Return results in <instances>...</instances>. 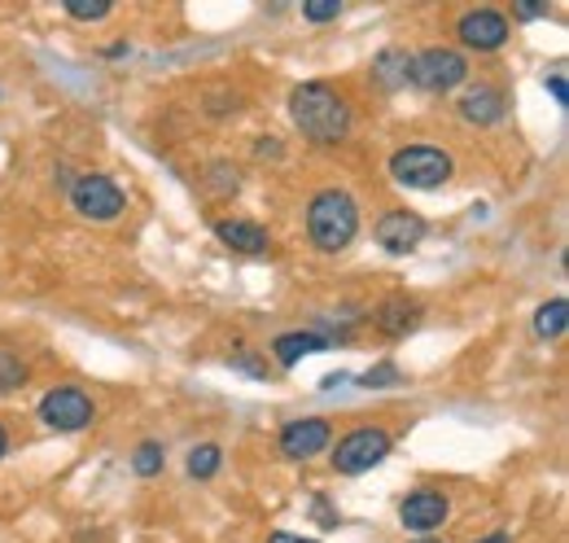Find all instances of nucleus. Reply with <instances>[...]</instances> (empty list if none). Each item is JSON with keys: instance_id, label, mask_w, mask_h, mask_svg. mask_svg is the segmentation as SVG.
Segmentation results:
<instances>
[{"instance_id": "nucleus-7", "label": "nucleus", "mask_w": 569, "mask_h": 543, "mask_svg": "<svg viewBox=\"0 0 569 543\" xmlns=\"http://www.w3.org/2000/svg\"><path fill=\"white\" fill-rule=\"evenodd\" d=\"M71 203L83 219H119L123 215V189L110 180V176H79L71 185Z\"/></svg>"}, {"instance_id": "nucleus-15", "label": "nucleus", "mask_w": 569, "mask_h": 543, "mask_svg": "<svg viewBox=\"0 0 569 543\" xmlns=\"http://www.w3.org/2000/svg\"><path fill=\"white\" fill-rule=\"evenodd\" d=\"M333 338L329 334H281V338L272 342V355L281 359V368H293L298 359H307V355H316V351H329Z\"/></svg>"}, {"instance_id": "nucleus-25", "label": "nucleus", "mask_w": 569, "mask_h": 543, "mask_svg": "<svg viewBox=\"0 0 569 543\" xmlns=\"http://www.w3.org/2000/svg\"><path fill=\"white\" fill-rule=\"evenodd\" d=\"M548 92L557 97V106H566V101H569V88H566V75H561V70L548 79Z\"/></svg>"}, {"instance_id": "nucleus-23", "label": "nucleus", "mask_w": 569, "mask_h": 543, "mask_svg": "<svg viewBox=\"0 0 569 543\" xmlns=\"http://www.w3.org/2000/svg\"><path fill=\"white\" fill-rule=\"evenodd\" d=\"M338 13H342L338 0H311V4H302V18H307V22H333Z\"/></svg>"}, {"instance_id": "nucleus-16", "label": "nucleus", "mask_w": 569, "mask_h": 543, "mask_svg": "<svg viewBox=\"0 0 569 543\" xmlns=\"http://www.w3.org/2000/svg\"><path fill=\"white\" fill-rule=\"evenodd\" d=\"M372 79H377L386 92L412 83V53H403V49H386V53H377V58H372Z\"/></svg>"}, {"instance_id": "nucleus-22", "label": "nucleus", "mask_w": 569, "mask_h": 543, "mask_svg": "<svg viewBox=\"0 0 569 543\" xmlns=\"http://www.w3.org/2000/svg\"><path fill=\"white\" fill-rule=\"evenodd\" d=\"M67 13L79 18V22H101L110 13V4L106 0H67Z\"/></svg>"}, {"instance_id": "nucleus-21", "label": "nucleus", "mask_w": 569, "mask_h": 543, "mask_svg": "<svg viewBox=\"0 0 569 543\" xmlns=\"http://www.w3.org/2000/svg\"><path fill=\"white\" fill-rule=\"evenodd\" d=\"M399 382H403V373L395 364H377L359 377V386H368V391H386V386H399Z\"/></svg>"}, {"instance_id": "nucleus-11", "label": "nucleus", "mask_w": 569, "mask_h": 543, "mask_svg": "<svg viewBox=\"0 0 569 543\" xmlns=\"http://www.w3.org/2000/svg\"><path fill=\"white\" fill-rule=\"evenodd\" d=\"M399 522H403L412 535L438 531V526L447 522V495H438V491H412V495L403 500V509H399Z\"/></svg>"}, {"instance_id": "nucleus-20", "label": "nucleus", "mask_w": 569, "mask_h": 543, "mask_svg": "<svg viewBox=\"0 0 569 543\" xmlns=\"http://www.w3.org/2000/svg\"><path fill=\"white\" fill-rule=\"evenodd\" d=\"M22 382H27V364H22L13 351H0V395L18 391Z\"/></svg>"}, {"instance_id": "nucleus-26", "label": "nucleus", "mask_w": 569, "mask_h": 543, "mask_svg": "<svg viewBox=\"0 0 569 543\" xmlns=\"http://www.w3.org/2000/svg\"><path fill=\"white\" fill-rule=\"evenodd\" d=\"M539 13H543V9H539V4H517V18H521V22H535V18H539Z\"/></svg>"}, {"instance_id": "nucleus-30", "label": "nucleus", "mask_w": 569, "mask_h": 543, "mask_svg": "<svg viewBox=\"0 0 569 543\" xmlns=\"http://www.w3.org/2000/svg\"><path fill=\"white\" fill-rule=\"evenodd\" d=\"M4 447H9V438H4V425H0V456H4Z\"/></svg>"}, {"instance_id": "nucleus-17", "label": "nucleus", "mask_w": 569, "mask_h": 543, "mask_svg": "<svg viewBox=\"0 0 569 543\" xmlns=\"http://www.w3.org/2000/svg\"><path fill=\"white\" fill-rule=\"evenodd\" d=\"M566 325H569V303H566V298H552V303H543V307L535 312V334H539L543 342L561 338V334H566Z\"/></svg>"}, {"instance_id": "nucleus-29", "label": "nucleus", "mask_w": 569, "mask_h": 543, "mask_svg": "<svg viewBox=\"0 0 569 543\" xmlns=\"http://www.w3.org/2000/svg\"><path fill=\"white\" fill-rule=\"evenodd\" d=\"M478 543H508V535H503V531H496V535H487V540H478Z\"/></svg>"}, {"instance_id": "nucleus-2", "label": "nucleus", "mask_w": 569, "mask_h": 543, "mask_svg": "<svg viewBox=\"0 0 569 543\" xmlns=\"http://www.w3.org/2000/svg\"><path fill=\"white\" fill-rule=\"evenodd\" d=\"M307 233H311V246L325 250V255L347 250L359 233L356 198L342 194V189H325V194H316L311 206H307Z\"/></svg>"}, {"instance_id": "nucleus-6", "label": "nucleus", "mask_w": 569, "mask_h": 543, "mask_svg": "<svg viewBox=\"0 0 569 543\" xmlns=\"http://www.w3.org/2000/svg\"><path fill=\"white\" fill-rule=\"evenodd\" d=\"M92 399L83 395V391H74V386H58V391H49L44 399H40V421L49 425V430H58V434H79V430H88L92 425Z\"/></svg>"}, {"instance_id": "nucleus-1", "label": "nucleus", "mask_w": 569, "mask_h": 543, "mask_svg": "<svg viewBox=\"0 0 569 543\" xmlns=\"http://www.w3.org/2000/svg\"><path fill=\"white\" fill-rule=\"evenodd\" d=\"M289 115L298 132L316 145H338L351 132V106L329 83H298L289 92Z\"/></svg>"}, {"instance_id": "nucleus-4", "label": "nucleus", "mask_w": 569, "mask_h": 543, "mask_svg": "<svg viewBox=\"0 0 569 543\" xmlns=\"http://www.w3.org/2000/svg\"><path fill=\"white\" fill-rule=\"evenodd\" d=\"M386 456H390V434H386V430H351V434L338 443V452H333V470L356 477V474L377 470Z\"/></svg>"}, {"instance_id": "nucleus-12", "label": "nucleus", "mask_w": 569, "mask_h": 543, "mask_svg": "<svg viewBox=\"0 0 569 543\" xmlns=\"http://www.w3.org/2000/svg\"><path fill=\"white\" fill-rule=\"evenodd\" d=\"M503 92H499L496 83H478V88H469L465 97H460V119L465 124H478V128H491L503 119Z\"/></svg>"}, {"instance_id": "nucleus-8", "label": "nucleus", "mask_w": 569, "mask_h": 543, "mask_svg": "<svg viewBox=\"0 0 569 543\" xmlns=\"http://www.w3.org/2000/svg\"><path fill=\"white\" fill-rule=\"evenodd\" d=\"M377 241L390 255H412L426 241V219L417 210H386L377 219Z\"/></svg>"}, {"instance_id": "nucleus-27", "label": "nucleus", "mask_w": 569, "mask_h": 543, "mask_svg": "<svg viewBox=\"0 0 569 543\" xmlns=\"http://www.w3.org/2000/svg\"><path fill=\"white\" fill-rule=\"evenodd\" d=\"M259 154H263V158H277V154H281V145H277L272 136H263V140H259Z\"/></svg>"}, {"instance_id": "nucleus-9", "label": "nucleus", "mask_w": 569, "mask_h": 543, "mask_svg": "<svg viewBox=\"0 0 569 543\" xmlns=\"http://www.w3.org/2000/svg\"><path fill=\"white\" fill-rule=\"evenodd\" d=\"M329 438H333V430L320 416L289 421L281 430V456H289V461H311V456H320L329 447Z\"/></svg>"}, {"instance_id": "nucleus-28", "label": "nucleus", "mask_w": 569, "mask_h": 543, "mask_svg": "<svg viewBox=\"0 0 569 543\" xmlns=\"http://www.w3.org/2000/svg\"><path fill=\"white\" fill-rule=\"evenodd\" d=\"M268 543H316V540H302V535H289V531H272Z\"/></svg>"}, {"instance_id": "nucleus-18", "label": "nucleus", "mask_w": 569, "mask_h": 543, "mask_svg": "<svg viewBox=\"0 0 569 543\" xmlns=\"http://www.w3.org/2000/svg\"><path fill=\"white\" fill-rule=\"evenodd\" d=\"M219 465H223V452H219L214 443H202V447L189 452V474L193 477H214L219 474Z\"/></svg>"}, {"instance_id": "nucleus-19", "label": "nucleus", "mask_w": 569, "mask_h": 543, "mask_svg": "<svg viewBox=\"0 0 569 543\" xmlns=\"http://www.w3.org/2000/svg\"><path fill=\"white\" fill-rule=\"evenodd\" d=\"M162 465H167V452H162V443H141V447H137V456H132V470H137L141 477L162 474Z\"/></svg>"}, {"instance_id": "nucleus-3", "label": "nucleus", "mask_w": 569, "mask_h": 543, "mask_svg": "<svg viewBox=\"0 0 569 543\" xmlns=\"http://www.w3.org/2000/svg\"><path fill=\"white\" fill-rule=\"evenodd\" d=\"M390 176L408 189H442L451 180V158L433 145H408L390 158Z\"/></svg>"}, {"instance_id": "nucleus-10", "label": "nucleus", "mask_w": 569, "mask_h": 543, "mask_svg": "<svg viewBox=\"0 0 569 543\" xmlns=\"http://www.w3.org/2000/svg\"><path fill=\"white\" fill-rule=\"evenodd\" d=\"M460 40L469 49H478V53H496L508 40V18L496 13V9H473V13L460 18Z\"/></svg>"}, {"instance_id": "nucleus-31", "label": "nucleus", "mask_w": 569, "mask_h": 543, "mask_svg": "<svg viewBox=\"0 0 569 543\" xmlns=\"http://www.w3.org/2000/svg\"><path fill=\"white\" fill-rule=\"evenodd\" d=\"M417 543H438V540H417Z\"/></svg>"}, {"instance_id": "nucleus-13", "label": "nucleus", "mask_w": 569, "mask_h": 543, "mask_svg": "<svg viewBox=\"0 0 569 543\" xmlns=\"http://www.w3.org/2000/svg\"><path fill=\"white\" fill-rule=\"evenodd\" d=\"M372 325H377V334H386V338H408V334L421 325V307H417L412 298H386V303L377 307Z\"/></svg>"}, {"instance_id": "nucleus-5", "label": "nucleus", "mask_w": 569, "mask_h": 543, "mask_svg": "<svg viewBox=\"0 0 569 543\" xmlns=\"http://www.w3.org/2000/svg\"><path fill=\"white\" fill-rule=\"evenodd\" d=\"M469 79V62L456 49H426L421 58H412V83L426 92H451Z\"/></svg>"}, {"instance_id": "nucleus-14", "label": "nucleus", "mask_w": 569, "mask_h": 543, "mask_svg": "<svg viewBox=\"0 0 569 543\" xmlns=\"http://www.w3.org/2000/svg\"><path fill=\"white\" fill-rule=\"evenodd\" d=\"M214 237H219L223 246L241 250V255H263V250L272 246L268 233H263L259 224H246V219H219V224H214Z\"/></svg>"}, {"instance_id": "nucleus-24", "label": "nucleus", "mask_w": 569, "mask_h": 543, "mask_svg": "<svg viewBox=\"0 0 569 543\" xmlns=\"http://www.w3.org/2000/svg\"><path fill=\"white\" fill-rule=\"evenodd\" d=\"M232 368H241V373H250V377H268V364H259L254 355H232Z\"/></svg>"}]
</instances>
